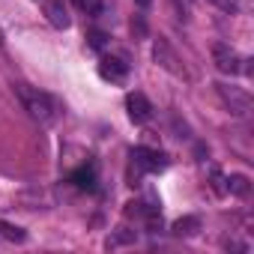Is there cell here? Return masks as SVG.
<instances>
[{
  "mask_svg": "<svg viewBox=\"0 0 254 254\" xmlns=\"http://www.w3.org/2000/svg\"><path fill=\"white\" fill-rule=\"evenodd\" d=\"M15 96L21 99L24 111H27V114H30L36 123H42V126H51V123L60 117V102H57L54 96H48V93L36 90V87L15 84Z\"/></svg>",
  "mask_w": 254,
  "mask_h": 254,
  "instance_id": "6da1fadb",
  "label": "cell"
},
{
  "mask_svg": "<svg viewBox=\"0 0 254 254\" xmlns=\"http://www.w3.org/2000/svg\"><path fill=\"white\" fill-rule=\"evenodd\" d=\"M215 93L221 96V102L230 108L233 117H248V111H251V96H248L242 87H233V84H215Z\"/></svg>",
  "mask_w": 254,
  "mask_h": 254,
  "instance_id": "7a4b0ae2",
  "label": "cell"
},
{
  "mask_svg": "<svg viewBox=\"0 0 254 254\" xmlns=\"http://www.w3.org/2000/svg\"><path fill=\"white\" fill-rule=\"evenodd\" d=\"M212 63H215V69L224 72V75L242 72V57H239L230 45H224V42H215V45H212Z\"/></svg>",
  "mask_w": 254,
  "mask_h": 254,
  "instance_id": "3957f363",
  "label": "cell"
},
{
  "mask_svg": "<svg viewBox=\"0 0 254 254\" xmlns=\"http://www.w3.org/2000/svg\"><path fill=\"white\" fill-rule=\"evenodd\" d=\"M153 57H156V63H159L162 69H168L171 75H177V78H186V69L180 66V57L174 54V48H171L165 39H156V45H153Z\"/></svg>",
  "mask_w": 254,
  "mask_h": 254,
  "instance_id": "277c9868",
  "label": "cell"
},
{
  "mask_svg": "<svg viewBox=\"0 0 254 254\" xmlns=\"http://www.w3.org/2000/svg\"><path fill=\"white\" fill-rule=\"evenodd\" d=\"M15 200H18L24 209H48V206H54V194H51L48 189H39V186H30V189L18 191Z\"/></svg>",
  "mask_w": 254,
  "mask_h": 254,
  "instance_id": "5b68a950",
  "label": "cell"
},
{
  "mask_svg": "<svg viewBox=\"0 0 254 254\" xmlns=\"http://www.w3.org/2000/svg\"><path fill=\"white\" fill-rule=\"evenodd\" d=\"M132 159H135V165H138V171H165L168 168V156L165 153H159V150H150V147H138L135 153H132Z\"/></svg>",
  "mask_w": 254,
  "mask_h": 254,
  "instance_id": "8992f818",
  "label": "cell"
},
{
  "mask_svg": "<svg viewBox=\"0 0 254 254\" xmlns=\"http://www.w3.org/2000/svg\"><path fill=\"white\" fill-rule=\"evenodd\" d=\"M126 111H129L132 123H147V120L153 117V105H150V99H147L144 93H138V90L126 96Z\"/></svg>",
  "mask_w": 254,
  "mask_h": 254,
  "instance_id": "52a82bcc",
  "label": "cell"
},
{
  "mask_svg": "<svg viewBox=\"0 0 254 254\" xmlns=\"http://www.w3.org/2000/svg\"><path fill=\"white\" fill-rule=\"evenodd\" d=\"M99 75H102L105 81L123 84V81H126V75H129V66H126L123 60H117V57H105V60L99 63Z\"/></svg>",
  "mask_w": 254,
  "mask_h": 254,
  "instance_id": "ba28073f",
  "label": "cell"
},
{
  "mask_svg": "<svg viewBox=\"0 0 254 254\" xmlns=\"http://www.w3.org/2000/svg\"><path fill=\"white\" fill-rule=\"evenodd\" d=\"M42 3H45V15H48V21H51L57 30H66V27L72 24L69 9H66L63 0H42Z\"/></svg>",
  "mask_w": 254,
  "mask_h": 254,
  "instance_id": "9c48e42d",
  "label": "cell"
},
{
  "mask_svg": "<svg viewBox=\"0 0 254 254\" xmlns=\"http://www.w3.org/2000/svg\"><path fill=\"white\" fill-rule=\"evenodd\" d=\"M197 230H200V218H197V215L177 218V221H174V227H171V233H174V236H194Z\"/></svg>",
  "mask_w": 254,
  "mask_h": 254,
  "instance_id": "30bf717a",
  "label": "cell"
},
{
  "mask_svg": "<svg viewBox=\"0 0 254 254\" xmlns=\"http://www.w3.org/2000/svg\"><path fill=\"white\" fill-rule=\"evenodd\" d=\"M72 183H75L78 189H93V186H96V168H93V165H84L81 171L72 174Z\"/></svg>",
  "mask_w": 254,
  "mask_h": 254,
  "instance_id": "8fae6325",
  "label": "cell"
},
{
  "mask_svg": "<svg viewBox=\"0 0 254 254\" xmlns=\"http://www.w3.org/2000/svg\"><path fill=\"white\" fill-rule=\"evenodd\" d=\"M248 177H242V174H233V177H227V191H233L236 197H245L248 194Z\"/></svg>",
  "mask_w": 254,
  "mask_h": 254,
  "instance_id": "7c38bea8",
  "label": "cell"
},
{
  "mask_svg": "<svg viewBox=\"0 0 254 254\" xmlns=\"http://www.w3.org/2000/svg\"><path fill=\"white\" fill-rule=\"evenodd\" d=\"M0 236L9 239V242H24V239H27V233H24L18 224H9V221H0Z\"/></svg>",
  "mask_w": 254,
  "mask_h": 254,
  "instance_id": "4fadbf2b",
  "label": "cell"
},
{
  "mask_svg": "<svg viewBox=\"0 0 254 254\" xmlns=\"http://www.w3.org/2000/svg\"><path fill=\"white\" fill-rule=\"evenodd\" d=\"M72 3H75L81 12H87V15H99V12H102V0H72Z\"/></svg>",
  "mask_w": 254,
  "mask_h": 254,
  "instance_id": "5bb4252c",
  "label": "cell"
},
{
  "mask_svg": "<svg viewBox=\"0 0 254 254\" xmlns=\"http://www.w3.org/2000/svg\"><path fill=\"white\" fill-rule=\"evenodd\" d=\"M123 242H135V233H132V230H126V227H120L117 236L108 239V248H117V245H123Z\"/></svg>",
  "mask_w": 254,
  "mask_h": 254,
  "instance_id": "9a60e30c",
  "label": "cell"
},
{
  "mask_svg": "<svg viewBox=\"0 0 254 254\" xmlns=\"http://www.w3.org/2000/svg\"><path fill=\"white\" fill-rule=\"evenodd\" d=\"M212 189H215L218 194H224V191H227V180H224V177H221L215 168H212Z\"/></svg>",
  "mask_w": 254,
  "mask_h": 254,
  "instance_id": "2e32d148",
  "label": "cell"
},
{
  "mask_svg": "<svg viewBox=\"0 0 254 254\" xmlns=\"http://www.w3.org/2000/svg\"><path fill=\"white\" fill-rule=\"evenodd\" d=\"M212 3L218 6V9H224V12H236L242 3H239V0H212Z\"/></svg>",
  "mask_w": 254,
  "mask_h": 254,
  "instance_id": "e0dca14e",
  "label": "cell"
},
{
  "mask_svg": "<svg viewBox=\"0 0 254 254\" xmlns=\"http://www.w3.org/2000/svg\"><path fill=\"white\" fill-rule=\"evenodd\" d=\"M105 39H108V36H105L102 30H93V33H90V48H105Z\"/></svg>",
  "mask_w": 254,
  "mask_h": 254,
  "instance_id": "ac0fdd59",
  "label": "cell"
},
{
  "mask_svg": "<svg viewBox=\"0 0 254 254\" xmlns=\"http://www.w3.org/2000/svg\"><path fill=\"white\" fill-rule=\"evenodd\" d=\"M135 3H138V6H150V3H153V0H135Z\"/></svg>",
  "mask_w": 254,
  "mask_h": 254,
  "instance_id": "d6986e66",
  "label": "cell"
},
{
  "mask_svg": "<svg viewBox=\"0 0 254 254\" xmlns=\"http://www.w3.org/2000/svg\"><path fill=\"white\" fill-rule=\"evenodd\" d=\"M0 45H3V33H0Z\"/></svg>",
  "mask_w": 254,
  "mask_h": 254,
  "instance_id": "ffe728a7",
  "label": "cell"
}]
</instances>
